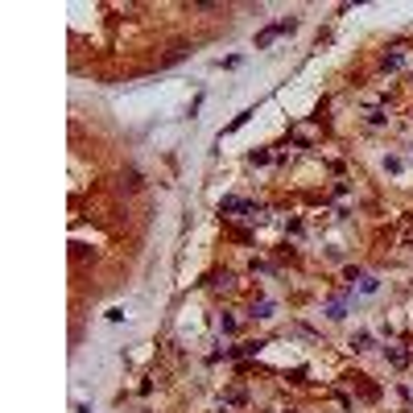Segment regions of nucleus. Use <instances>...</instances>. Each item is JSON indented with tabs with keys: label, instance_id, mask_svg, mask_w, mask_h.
Instances as JSON below:
<instances>
[{
	"label": "nucleus",
	"instance_id": "1",
	"mask_svg": "<svg viewBox=\"0 0 413 413\" xmlns=\"http://www.w3.org/2000/svg\"><path fill=\"white\" fill-rule=\"evenodd\" d=\"M281 33V25H269V29H261L256 33V50H265V46H273V38Z\"/></svg>",
	"mask_w": 413,
	"mask_h": 413
},
{
	"label": "nucleus",
	"instance_id": "2",
	"mask_svg": "<svg viewBox=\"0 0 413 413\" xmlns=\"http://www.w3.org/2000/svg\"><path fill=\"white\" fill-rule=\"evenodd\" d=\"M388 364H392V368H405V364H409V351H405V347H388Z\"/></svg>",
	"mask_w": 413,
	"mask_h": 413
},
{
	"label": "nucleus",
	"instance_id": "3",
	"mask_svg": "<svg viewBox=\"0 0 413 413\" xmlns=\"http://www.w3.org/2000/svg\"><path fill=\"white\" fill-rule=\"evenodd\" d=\"M223 401H228V405H240V401H244V388H240V384L228 388V397H223Z\"/></svg>",
	"mask_w": 413,
	"mask_h": 413
},
{
	"label": "nucleus",
	"instance_id": "4",
	"mask_svg": "<svg viewBox=\"0 0 413 413\" xmlns=\"http://www.w3.org/2000/svg\"><path fill=\"white\" fill-rule=\"evenodd\" d=\"M248 161H252V165H265V161H269V153H265V149H252V153H248Z\"/></svg>",
	"mask_w": 413,
	"mask_h": 413
}]
</instances>
